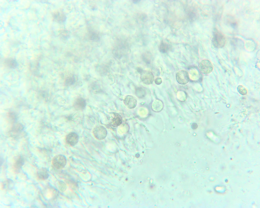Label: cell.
<instances>
[{
	"label": "cell",
	"mask_w": 260,
	"mask_h": 208,
	"mask_svg": "<svg viewBox=\"0 0 260 208\" xmlns=\"http://www.w3.org/2000/svg\"><path fill=\"white\" fill-rule=\"evenodd\" d=\"M212 42L214 46L217 48H221L224 46L225 38L223 34L217 29H214Z\"/></svg>",
	"instance_id": "obj_1"
},
{
	"label": "cell",
	"mask_w": 260,
	"mask_h": 208,
	"mask_svg": "<svg viewBox=\"0 0 260 208\" xmlns=\"http://www.w3.org/2000/svg\"><path fill=\"white\" fill-rule=\"evenodd\" d=\"M52 163L53 167L55 169H62L66 165V157L62 155H57L53 158Z\"/></svg>",
	"instance_id": "obj_2"
},
{
	"label": "cell",
	"mask_w": 260,
	"mask_h": 208,
	"mask_svg": "<svg viewBox=\"0 0 260 208\" xmlns=\"http://www.w3.org/2000/svg\"><path fill=\"white\" fill-rule=\"evenodd\" d=\"M198 67L200 72L204 74L210 73L212 71L213 68L211 62L207 59L201 60L199 64Z\"/></svg>",
	"instance_id": "obj_3"
},
{
	"label": "cell",
	"mask_w": 260,
	"mask_h": 208,
	"mask_svg": "<svg viewBox=\"0 0 260 208\" xmlns=\"http://www.w3.org/2000/svg\"><path fill=\"white\" fill-rule=\"evenodd\" d=\"M177 83L181 85H185L190 80L188 73L184 70H181L177 72L175 75Z\"/></svg>",
	"instance_id": "obj_4"
},
{
	"label": "cell",
	"mask_w": 260,
	"mask_h": 208,
	"mask_svg": "<svg viewBox=\"0 0 260 208\" xmlns=\"http://www.w3.org/2000/svg\"><path fill=\"white\" fill-rule=\"evenodd\" d=\"M93 134L95 138L101 140L105 138L107 135V131L104 126L98 125L95 127L93 131Z\"/></svg>",
	"instance_id": "obj_5"
},
{
	"label": "cell",
	"mask_w": 260,
	"mask_h": 208,
	"mask_svg": "<svg viewBox=\"0 0 260 208\" xmlns=\"http://www.w3.org/2000/svg\"><path fill=\"white\" fill-rule=\"evenodd\" d=\"M140 79L144 84L149 85L152 84L154 80V76L151 72L146 70L140 71Z\"/></svg>",
	"instance_id": "obj_6"
},
{
	"label": "cell",
	"mask_w": 260,
	"mask_h": 208,
	"mask_svg": "<svg viewBox=\"0 0 260 208\" xmlns=\"http://www.w3.org/2000/svg\"><path fill=\"white\" fill-rule=\"evenodd\" d=\"M127 43L123 41H120L116 44L113 49L114 53L116 55H120L125 52L128 48Z\"/></svg>",
	"instance_id": "obj_7"
},
{
	"label": "cell",
	"mask_w": 260,
	"mask_h": 208,
	"mask_svg": "<svg viewBox=\"0 0 260 208\" xmlns=\"http://www.w3.org/2000/svg\"><path fill=\"white\" fill-rule=\"evenodd\" d=\"M66 140L69 145L71 146H74L78 141V135L75 132H71L66 136Z\"/></svg>",
	"instance_id": "obj_8"
},
{
	"label": "cell",
	"mask_w": 260,
	"mask_h": 208,
	"mask_svg": "<svg viewBox=\"0 0 260 208\" xmlns=\"http://www.w3.org/2000/svg\"><path fill=\"white\" fill-rule=\"evenodd\" d=\"M124 102L126 106L130 109L135 108L137 104V101L135 97L129 95L125 97L124 100Z\"/></svg>",
	"instance_id": "obj_9"
},
{
	"label": "cell",
	"mask_w": 260,
	"mask_h": 208,
	"mask_svg": "<svg viewBox=\"0 0 260 208\" xmlns=\"http://www.w3.org/2000/svg\"><path fill=\"white\" fill-rule=\"evenodd\" d=\"M24 162V159L22 156H19L17 157L13 165L14 171L16 172L19 171L23 165Z\"/></svg>",
	"instance_id": "obj_10"
},
{
	"label": "cell",
	"mask_w": 260,
	"mask_h": 208,
	"mask_svg": "<svg viewBox=\"0 0 260 208\" xmlns=\"http://www.w3.org/2000/svg\"><path fill=\"white\" fill-rule=\"evenodd\" d=\"M24 129L23 125L20 123H17L13 125L10 130L11 135L15 137L19 135L22 132Z\"/></svg>",
	"instance_id": "obj_11"
},
{
	"label": "cell",
	"mask_w": 260,
	"mask_h": 208,
	"mask_svg": "<svg viewBox=\"0 0 260 208\" xmlns=\"http://www.w3.org/2000/svg\"><path fill=\"white\" fill-rule=\"evenodd\" d=\"M86 103L85 100L83 98H77L74 103V108L77 110H82L86 107Z\"/></svg>",
	"instance_id": "obj_12"
},
{
	"label": "cell",
	"mask_w": 260,
	"mask_h": 208,
	"mask_svg": "<svg viewBox=\"0 0 260 208\" xmlns=\"http://www.w3.org/2000/svg\"><path fill=\"white\" fill-rule=\"evenodd\" d=\"M54 19L58 22H62L65 21L66 16L63 12L60 10L57 11L53 14Z\"/></svg>",
	"instance_id": "obj_13"
},
{
	"label": "cell",
	"mask_w": 260,
	"mask_h": 208,
	"mask_svg": "<svg viewBox=\"0 0 260 208\" xmlns=\"http://www.w3.org/2000/svg\"><path fill=\"white\" fill-rule=\"evenodd\" d=\"M37 175L39 179L43 180L47 179L49 175L47 169L44 168H40L37 171Z\"/></svg>",
	"instance_id": "obj_14"
},
{
	"label": "cell",
	"mask_w": 260,
	"mask_h": 208,
	"mask_svg": "<svg viewBox=\"0 0 260 208\" xmlns=\"http://www.w3.org/2000/svg\"><path fill=\"white\" fill-rule=\"evenodd\" d=\"M122 122L121 116L117 113H113V117L111 120V124L113 126L120 125Z\"/></svg>",
	"instance_id": "obj_15"
},
{
	"label": "cell",
	"mask_w": 260,
	"mask_h": 208,
	"mask_svg": "<svg viewBox=\"0 0 260 208\" xmlns=\"http://www.w3.org/2000/svg\"><path fill=\"white\" fill-rule=\"evenodd\" d=\"M226 23L233 28H236L237 26L238 23L237 21L233 17L228 16L225 17Z\"/></svg>",
	"instance_id": "obj_16"
},
{
	"label": "cell",
	"mask_w": 260,
	"mask_h": 208,
	"mask_svg": "<svg viewBox=\"0 0 260 208\" xmlns=\"http://www.w3.org/2000/svg\"><path fill=\"white\" fill-rule=\"evenodd\" d=\"M170 48V45L168 43L166 42L162 41L160 44L159 50L161 52L165 53L169 50Z\"/></svg>",
	"instance_id": "obj_17"
},
{
	"label": "cell",
	"mask_w": 260,
	"mask_h": 208,
	"mask_svg": "<svg viewBox=\"0 0 260 208\" xmlns=\"http://www.w3.org/2000/svg\"><path fill=\"white\" fill-rule=\"evenodd\" d=\"M136 95L138 98H143L145 95L146 91L145 90L141 87H138L135 89Z\"/></svg>",
	"instance_id": "obj_18"
},
{
	"label": "cell",
	"mask_w": 260,
	"mask_h": 208,
	"mask_svg": "<svg viewBox=\"0 0 260 208\" xmlns=\"http://www.w3.org/2000/svg\"><path fill=\"white\" fill-rule=\"evenodd\" d=\"M6 63L9 67L11 68H14L18 65L16 60L12 58L8 59L6 60Z\"/></svg>",
	"instance_id": "obj_19"
},
{
	"label": "cell",
	"mask_w": 260,
	"mask_h": 208,
	"mask_svg": "<svg viewBox=\"0 0 260 208\" xmlns=\"http://www.w3.org/2000/svg\"><path fill=\"white\" fill-rule=\"evenodd\" d=\"M13 182L11 180L8 179L4 182L3 187L4 189H10L13 187Z\"/></svg>",
	"instance_id": "obj_20"
},
{
	"label": "cell",
	"mask_w": 260,
	"mask_h": 208,
	"mask_svg": "<svg viewBox=\"0 0 260 208\" xmlns=\"http://www.w3.org/2000/svg\"><path fill=\"white\" fill-rule=\"evenodd\" d=\"M88 36L90 39L94 41H98L100 39L98 35L94 32H90Z\"/></svg>",
	"instance_id": "obj_21"
},
{
	"label": "cell",
	"mask_w": 260,
	"mask_h": 208,
	"mask_svg": "<svg viewBox=\"0 0 260 208\" xmlns=\"http://www.w3.org/2000/svg\"><path fill=\"white\" fill-rule=\"evenodd\" d=\"M75 79L73 76L68 77L65 81V85L67 86H70L74 84L75 82Z\"/></svg>",
	"instance_id": "obj_22"
},
{
	"label": "cell",
	"mask_w": 260,
	"mask_h": 208,
	"mask_svg": "<svg viewBox=\"0 0 260 208\" xmlns=\"http://www.w3.org/2000/svg\"><path fill=\"white\" fill-rule=\"evenodd\" d=\"M237 90L241 94L245 95L247 94V91L246 89L242 85L238 86L237 87Z\"/></svg>",
	"instance_id": "obj_23"
},
{
	"label": "cell",
	"mask_w": 260,
	"mask_h": 208,
	"mask_svg": "<svg viewBox=\"0 0 260 208\" xmlns=\"http://www.w3.org/2000/svg\"><path fill=\"white\" fill-rule=\"evenodd\" d=\"M59 189L62 191H64L66 189V186L65 184L62 181L59 182Z\"/></svg>",
	"instance_id": "obj_24"
},
{
	"label": "cell",
	"mask_w": 260,
	"mask_h": 208,
	"mask_svg": "<svg viewBox=\"0 0 260 208\" xmlns=\"http://www.w3.org/2000/svg\"><path fill=\"white\" fill-rule=\"evenodd\" d=\"M139 18L142 21H144L146 20L147 17V15L144 13H142L140 14Z\"/></svg>",
	"instance_id": "obj_25"
},
{
	"label": "cell",
	"mask_w": 260,
	"mask_h": 208,
	"mask_svg": "<svg viewBox=\"0 0 260 208\" xmlns=\"http://www.w3.org/2000/svg\"><path fill=\"white\" fill-rule=\"evenodd\" d=\"M192 127L194 126L195 127H194V129H196L197 127V125L196 123H193L192 125Z\"/></svg>",
	"instance_id": "obj_26"
},
{
	"label": "cell",
	"mask_w": 260,
	"mask_h": 208,
	"mask_svg": "<svg viewBox=\"0 0 260 208\" xmlns=\"http://www.w3.org/2000/svg\"><path fill=\"white\" fill-rule=\"evenodd\" d=\"M140 1V0H133V3H138Z\"/></svg>",
	"instance_id": "obj_27"
}]
</instances>
